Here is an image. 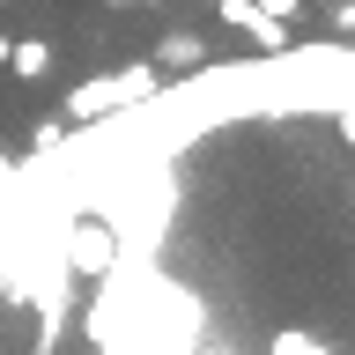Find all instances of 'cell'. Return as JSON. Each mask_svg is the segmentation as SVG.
<instances>
[{"mask_svg":"<svg viewBox=\"0 0 355 355\" xmlns=\"http://www.w3.org/2000/svg\"><path fill=\"white\" fill-rule=\"evenodd\" d=\"M60 259L67 274H89V282H111L119 274V230L111 222H67V244H60Z\"/></svg>","mask_w":355,"mask_h":355,"instance_id":"cell-1","label":"cell"},{"mask_svg":"<svg viewBox=\"0 0 355 355\" xmlns=\"http://www.w3.org/2000/svg\"><path fill=\"white\" fill-rule=\"evenodd\" d=\"M133 96H155V67H133V74H96V82L67 89V119H104V111L133 104Z\"/></svg>","mask_w":355,"mask_h":355,"instance_id":"cell-2","label":"cell"},{"mask_svg":"<svg viewBox=\"0 0 355 355\" xmlns=\"http://www.w3.org/2000/svg\"><path fill=\"white\" fill-rule=\"evenodd\" d=\"M8 74L15 82H44L52 74V44L44 37H8Z\"/></svg>","mask_w":355,"mask_h":355,"instance_id":"cell-3","label":"cell"},{"mask_svg":"<svg viewBox=\"0 0 355 355\" xmlns=\"http://www.w3.org/2000/svg\"><path fill=\"white\" fill-rule=\"evenodd\" d=\"M266 355H333L318 333H304V326H282L274 340H266Z\"/></svg>","mask_w":355,"mask_h":355,"instance_id":"cell-4","label":"cell"},{"mask_svg":"<svg viewBox=\"0 0 355 355\" xmlns=\"http://www.w3.org/2000/svg\"><path fill=\"white\" fill-rule=\"evenodd\" d=\"M96 355H141V348H126V340H96Z\"/></svg>","mask_w":355,"mask_h":355,"instance_id":"cell-5","label":"cell"},{"mask_svg":"<svg viewBox=\"0 0 355 355\" xmlns=\"http://www.w3.org/2000/svg\"><path fill=\"white\" fill-rule=\"evenodd\" d=\"M0 67H8V30H0Z\"/></svg>","mask_w":355,"mask_h":355,"instance_id":"cell-6","label":"cell"},{"mask_svg":"<svg viewBox=\"0 0 355 355\" xmlns=\"http://www.w3.org/2000/svg\"><path fill=\"white\" fill-rule=\"evenodd\" d=\"M104 8H126V0H104Z\"/></svg>","mask_w":355,"mask_h":355,"instance_id":"cell-7","label":"cell"},{"mask_svg":"<svg viewBox=\"0 0 355 355\" xmlns=\"http://www.w3.org/2000/svg\"><path fill=\"white\" fill-rule=\"evenodd\" d=\"M0 178H8V155H0Z\"/></svg>","mask_w":355,"mask_h":355,"instance_id":"cell-8","label":"cell"}]
</instances>
